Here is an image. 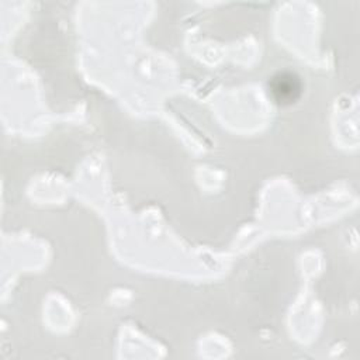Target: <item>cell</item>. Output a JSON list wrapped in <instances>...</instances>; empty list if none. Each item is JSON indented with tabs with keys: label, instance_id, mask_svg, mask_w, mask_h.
Listing matches in <instances>:
<instances>
[{
	"label": "cell",
	"instance_id": "obj_1",
	"mask_svg": "<svg viewBox=\"0 0 360 360\" xmlns=\"http://www.w3.org/2000/svg\"><path fill=\"white\" fill-rule=\"evenodd\" d=\"M270 87L274 98L281 104L292 103L301 91V83L292 73H280L271 80Z\"/></svg>",
	"mask_w": 360,
	"mask_h": 360
}]
</instances>
